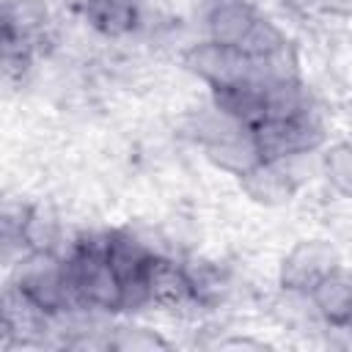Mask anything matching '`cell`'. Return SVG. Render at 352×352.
Wrapping results in <instances>:
<instances>
[{"label": "cell", "instance_id": "9a60e30c", "mask_svg": "<svg viewBox=\"0 0 352 352\" xmlns=\"http://www.w3.org/2000/svg\"><path fill=\"white\" fill-rule=\"evenodd\" d=\"M319 173L333 192L352 201V140H336L319 154Z\"/></svg>", "mask_w": 352, "mask_h": 352}, {"label": "cell", "instance_id": "8992f818", "mask_svg": "<svg viewBox=\"0 0 352 352\" xmlns=\"http://www.w3.org/2000/svg\"><path fill=\"white\" fill-rule=\"evenodd\" d=\"M239 190L256 206L280 209L297 198L300 182L283 162L261 160L258 165H253L248 173L239 176Z\"/></svg>", "mask_w": 352, "mask_h": 352}, {"label": "cell", "instance_id": "ac0fdd59", "mask_svg": "<svg viewBox=\"0 0 352 352\" xmlns=\"http://www.w3.org/2000/svg\"><path fill=\"white\" fill-rule=\"evenodd\" d=\"M217 349H250V352H264L272 344H267L264 338H253V336H228V338H217L214 341Z\"/></svg>", "mask_w": 352, "mask_h": 352}, {"label": "cell", "instance_id": "44dd1931", "mask_svg": "<svg viewBox=\"0 0 352 352\" xmlns=\"http://www.w3.org/2000/svg\"><path fill=\"white\" fill-rule=\"evenodd\" d=\"M341 330H346V333H352V314H349V319L344 322V327H341Z\"/></svg>", "mask_w": 352, "mask_h": 352}, {"label": "cell", "instance_id": "6da1fadb", "mask_svg": "<svg viewBox=\"0 0 352 352\" xmlns=\"http://www.w3.org/2000/svg\"><path fill=\"white\" fill-rule=\"evenodd\" d=\"M11 286L50 316L74 311L66 261L60 253H41V250L25 253L14 270Z\"/></svg>", "mask_w": 352, "mask_h": 352}, {"label": "cell", "instance_id": "277c9868", "mask_svg": "<svg viewBox=\"0 0 352 352\" xmlns=\"http://www.w3.org/2000/svg\"><path fill=\"white\" fill-rule=\"evenodd\" d=\"M182 66L184 72L198 77L209 91L250 80V58L239 47L220 44L212 38L190 44L182 52Z\"/></svg>", "mask_w": 352, "mask_h": 352}, {"label": "cell", "instance_id": "ffe728a7", "mask_svg": "<svg viewBox=\"0 0 352 352\" xmlns=\"http://www.w3.org/2000/svg\"><path fill=\"white\" fill-rule=\"evenodd\" d=\"M25 3H30V0H3V11H11V8H19V6H25Z\"/></svg>", "mask_w": 352, "mask_h": 352}, {"label": "cell", "instance_id": "5b68a950", "mask_svg": "<svg viewBox=\"0 0 352 352\" xmlns=\"http://www.w3.org/2000/svg\"><path fill=\"white\" fill-rule=\"evenodd\" d=\"M143 289L151 308L179 311L187 305H198L192 297L184 258H176L173 253H154L148 258L143 270Z\"/></svg>", "mask_w": 352, "mask_h": 352}, {"label": "cell", "instance_id": "5bb4252c", "mask_svg": "<svg viewBox=\"0 0 352 352\" xmlns=\"http://www.w3.org/2000/svg\"><path fill=\"white\" fill-rule=\"evenodd\" d=\"M22 242L28 250H41V253H58L60 248V220L55 209L33 204L28 212V220L22 226Z\"/></svg>", "mask_w": 352, "mask_h": 352}, {"label": "cell", "instance_id": "7c38bea8", "mask_svg": "<svg viewBox=\"0 0 352 352\" xmlns=\"http://www.w3.org/2000/svg\"><path fill=\"white\" fill-rule=\"evenodd\" d=\"M184 267H187V278H190L195 302L201 308H217L231 289L223 267L217 261L198 258V256H184Z\"/></svg>", "mask_w": 352, "mask_h": 352}, {"label": "cell", "instance_id": "e0dca14e", "mask_svg": "<svg viewBox=\"0 0 352 352\" xmlns=\"http://www.w3.org/2000/svg\"><path fill=\"white\" fill-rule=\"evenodd\" d=\"M286 44H289V38H286V33L280 30V25L272 22L270 16L258 14L256 22H253V28H250L248 36L242 38L239 50H242L248 58H267V55L278 52V50L286 47Z\"/></svg>", "mask_w": 352, "mask_h": 352}, {"label": "cell", "instance_id": "9c48e42d", "mask_svg": "<svg viewBox=\"0 0 352 352\" xmlns=\"http://www.w3.org/2000/svg\"><path fill=\"white\" fill-rule=\"evenodd\" d=\"M311 300L327 327H344V322L352 314V270L341 264L333 272H327L314 286Z\"/></svg>", "mask_w": 352, "mask_h": 352}, {"label": "cell", "instance_id": "2e32d148", "mask_svg": "<svg viewBox=\"0 0 352 352\" xmlns=\"http://www.w3.org/2000/svg\"><path fill=\"white\" fill-rule=\"evenodd\" d=\"M110 349L113 352H165V349H173V341H168L160 330L146 324H121L110 330Z\"/></svg>", "mask_w": 352, "mask_h": 352}, {"label": "cell", "instance_id": "ba28073f", "mask_svg": "<svg viewBox=\"0 0 352 352\" xmlns=\"http://www.w3.org/2000/svg\"><path fill=\"white\" fill-rule=\"evenodd\" d=\"M201 148H204V157L209 165H214L217 170L231 173L236 179L261 162V151H258V143L253 138V129H239V132L220 138L214 143H206Z\"/></svg>", "mask_w": 352, "mask_h": 352}, {"label": "cell", "instance_id": "52a82bcc", "mask_svg": "<svg viewBox=\"0 0 352 352\" xmlns=\"http://www.w3.org/2000/svg\"><path fill=\"white\" fill-rule=\"evenodd\" d=\"M209 102L217 110H223L226 116H231L245 129H256L261 121H267L264 91L253 80H245V82H236V85H226V88H212Z\"/></svg>", "mask_w": 352, "mask_h": 352}, {"label": "cell", "instance_id": "7a4b0ae2", "mask_svg": "<svg viewBox=\"0 0 352 352\" xmlns=\"http://www.w3.org/2000/svg\"><path fill=\"white\" fill-rule=\"evenodd\" d=\"M253 138L258 143L261 160L283 162L300 154H316L324 140V124L314 110L294 116V118H267L253 129Z\"/></svg>", "mask_w": 352, "mask_h": 352}, {"label": "cell", "instance_id": "d6986e66", "mask_svg": "<svg viewBox=\"0 0 352 352\" xmlns=\"http://www.w3.org/2000/svg\"><path fill=\"white\" fill-rule=\"evenodd\" d=\"M316 8L336 16H352V0H314Z\"/></svg>", "mask_w": 352, "mask_h": 352}, {"label": "cell", "instance_id": "4fadbf2b", "mask_svg": "<svg viewBox=\"0 0 352 352\" xmlns=\"http://www.w3.org/2000/svg\"><path fill=\"white\" fill-rule=\"evenodd\" d=\"M264 91V107H267V118H294L302 116L311 107V94L302 85V80H278V82H267L261 85Z\"/></svg>", "mask_w": 352, "mask_h": 352}, {"label": "cell", "instance_id": "3957f363", "mask_svg": "<svg viewBox=\"0 0 352 352\" xmlns=\"http://www.w3.org/2000/svg\"><path fill=\"white\" fill-rule=\"evenodd\" d=\"M336 267H341V250L336 248V242L324 236H305V239H297L280 258L278 286L286 292L311 294L314 286Z\"/></svg>", "mask_w": 352, "mask_h": 352}, {"label": "cell", "instance_id": "30bf717a", "mask_svg": "<svg viewBox=\"0 0 352 352\" xmlns=\"http://www.w3.org/2000/svg\"><path fill=\"white\" fill-rule=\"evenodd\" d=\"M258 11L248 0H214L206 14V38L239 47L248 30L253 28Z\"/></svg>", "mask_w": 352, "mask_h": 352}, {"label": "cell", "instance_id": "8fae6325", "mask_svg": "<svg viewBox=\"0 0 352 352\" xmlns=\"http://www.w3.org/2000/svg\"><path fill=\"white\" fill-rule=\"evenodd\" d=\"M82 14L85 22L107 38H124L140 22L135 0H82Z\"/></svg>", "mask_w": 352, "mask_h": 352}]
</instances>
